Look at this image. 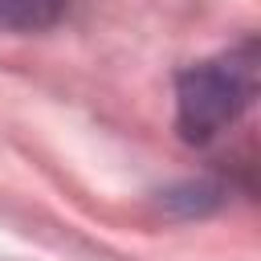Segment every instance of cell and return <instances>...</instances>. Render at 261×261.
Listing matches in <instances>:
<instances>
[{
	"instance_id": "cell-1",
	"label": "cell",
	"mask_w": 261,
	"mask_h": 261,
	"mask_svg": "<svg viewBox=\"0 0 261 261\" xmlns=\"http://www.w3.org/2000/svg\"><path fill=\"white\" fill-rule=\"evenodd\" d=\"M257 90V57L253 45L188 65L175 82V126L188 143H208L220 130H228V122H237V114L253 102Z\"/></svg>"
},
{
	"instance_id": "cell-2",
	"label": "cell",
	"mask_w": 261,
	"mask_h": 261,
	"mask_svg": "<svg viewBox=\"0 0 261 261\" xmlns=\"http://www.w3.org/2000/svg\"><path fill=\"white\" fill-rule=\"evenodd\" d=\"M69 0H0V29L12 33H41L61 20Z\"/></svg>"
}]
</instances>
